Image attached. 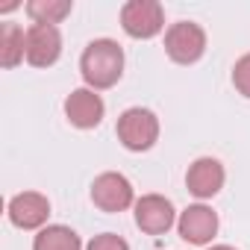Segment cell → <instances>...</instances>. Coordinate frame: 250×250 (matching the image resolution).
Masks as SVG:
<instances>
[{
    "label": "cell",
    "mask_w": 250,
    "mask_h": 250,
    "mask_svg": "<svg viewBox=\"0 0 250 250\" xmlns=\"http://www.w3.org/2000/svg\"><path fill=\"white\" fill-rule=\"evenodd\" d=\"M50 215V200L39 191H24L9 200V221L21 229H39L47 224Z\"/></svg>",
    "instance_id": "9c48e42d"
},
{
    "label": "cell",
    "mask_w": 250,
    "mask_h": 250,
    "mask_svg": "<svg viewBox=\"0 0 250 250\" xmlns=\"http://www.w3.org/2000/svg\"><path fill=\"white\" fill-rule=\"evenodd\" d=\"M118 139L133 153L150 150L156 145V139H159V118L150 109H142V106L127 109L118 118Z\"/></svg>",
    "instance_id": "7a4b0ae2"
},
{
    "label": "cell",
    "mask_w": 250,
    "mask_h": 250,
    "mask_svg": "<svg viewBox=\"0 0 250 250\" xmlns=\"http://www.w3.org/2000/svg\"><path fill=\"white\" fill-rule=\"evenodd\" d=\"M24 42H27V33L18 24H3V27H0V65H3V68H15L27 56Z\"/></svg>",
    "instance_id": "4fadbf2b"
},
{
    "label": "cell",
    "mask_w": 250,
    "mask_h": 250,
    "mask_svg": "<svg viewBox=\"0 0 250 250\" xmlns=\"http://www.w3.org/2000/svg\"><path fill=\"white\" fill-rule=\"evenodd\" d=\"M27 15L36 24H53L56 27L62 18L71 15V0H30Z\"/></svg>",
    "instance_id": "5bb4252c"
},
{
    "label": "cell",
    "mask_w": 250,
    "mask_h": 250,
    "mask_svg": "<svg viewBox=\"0 0 250 250\" xmlns=\"http://www.w3.org/2000/svg\"><path fill=\"white\" fill-rule=\"evenodd\" d=\"M136 224L150 232V235H162L174 227V203L162 194H145L136 200Z\"/></svg>",
    "instance_id": "52a82bcc"
},
{
    "label": "cell",
    "mask_w": 250,
    "mask_h": 250,
    "mask_svg": "<svg viewBox=\"0 0 250 250\" xmlns=\"http://www.w3.org/2000/svg\"><path fill=\"white\" fill-rule=\"evenodd\" d=\"M165 50L180 65L197 62L203 56V50H206V33H203V27L194 24V21H177V24H171L168 33H165Z\"/></svg>",
    "instance_id": "277c9868"
},
{
    "label": "cell",
    "mask_w": 250,
    "mask_h": 250,
    "mask_svg": "<svg viewBox=\"0 0 250 250\" xmlns=\"http://www.w3.org/2000/svg\"><path fill=\"white\" fill-rule=\"evenodd\" d=\"M91 200L103 212H124L127 206H133V186L124 174L106 171L91 183Z\"/></svg>",
    "instance_id": "5b68a950"
},
{
    "label": "cell",
    "mask_w": 250,
    "mask_h": 250,
    "mask_svg": "<svg viewBox=\"0 0 250 250\" xmlns=\"http://www.w3.org/2000/svg\"><path fill=\"white\" fill-rule=\"evenodd\" d=\"M232 85H235L244 97H250V53H244V56L235 62V68H232Z\"/></svg>",
    "instance_id": "9a60e30c"
},
{
    "label": "cell",
    "mask_w": 250,
    "mask_h": 250,
    "mask_svg": "<svg viewBox=\"0 0 250 250\" xmlns=\"http://www.w3.org/2000/svg\"><path fill=\"white\" fill-rule=\"evenodd\" d=\"M24 50H27V62L36 65V68H50L59 53H62V36L53 24H33L27 30V42H24Z\"/></svg>",
    "instance_id": "8992f818"
},
{
    "label": "cell",
    "mask_w": 250,
    "mask_h": 250,
    "mask_svg": "<svg viewBox=\"0 0 250 250\" xmlns=\"http://www.w3.org/2000/svg\"><path fill=\"white\" fill-rule=\"evenodd\" d=\"M88 250H130V244L115 232H100L88 241Z\"/></svg>",
    "instance_id": "2e32d148"
},
{
    "label": "cell",
    "mask_w": 250,
    "mask_h": 250,
    "mask_svg": "<svg viewBox=\"0 0 250 250\" xmlns=\"http://www.w3.org/2000/svg\"><path fill=\"white\" fill-rule=\"evenodd\" d=\"M212 250H235V247H229V244H218V247H212Z\"/></svg>",
    "instance_id": "e0dca14e"
},
{
    "label": "cell",
    "mask_w": 250,
    "mask_h": 250,
    "mask_svg": "<svg viewBox=\"0 0 250 250\" xmlns=\"http://www.w3.org/2000/svg\"><path fill=\"white\" fill-rule=\"evenodd\" d=\"M224 165L212 156H200L197 162H191L188 174H186V186L194 197L206 200V197H215L221 188H224Z\"/></svg>",
    "instance_id": "30bf717a"
},
{
    "label": "cell",
    "mask_w": 250,
    "mask_h": 250,
    "mask_svg": "<svg viewBox=\"0 0 250 250\" xmlns=\"http://www.w3.org/2000/svg\"><path fill=\"white\" fill-rule=\"evenodd\" d=\"M121 27L133 39H153L165 27V12L156 0H130L121 9Z\"/></svg>",
    "instance_id": "3957f363"
},
{
    "label": "cell",
    "mask_w": 250,
    "mask_h": 250,
    "mask_svg": "<svg viewBox=\"0 0 250 250\" xmlns=\"http://www.w3.org/2000/svg\"><path fill=\"white\" fill-rule=\"evenodd\" d=\"M83 80L97 91V88H112L121 74H124V50L112 39H94L80 59Z\"/></svg>",
    "instance_id": "6da1fadb"
},
{
    "label": "cell",
    "mask_w": 250,
    "mask_h": 250,
    "mask_svg": "<svg viewBox=\"0 0 250 250\" xmlns=\"http://www.w3.org/2000/svg\"><path fill=\"white\" fill-rule=\"evenodd\" d=\"M33 250H83V241L71 227L50 224L39 229V235L33 238Z\"/></svg>",
    "instance_id": "7c38bea8"
},
{
    "label": "cell",
    "mask_w": 250,
    "mask_h": 250,
    "mask_svg": "<svg viewBox=\"0 0 250 250\" xmlns=\"http://www.w3.org/2000/svg\"><path fill=\"white\" fill-rule=\"evenodd\" d=\"M103 109L106 106H103V100H100V94L94 88H77L65 100V115L80 130H94L103 121Z\"/></svg>",
    "instance_id": "ba28073f"
},
{
    "label": "cell",
    "mask_w": 250,
    "mask_h": 250,
    "mask_svg": "<svg viewBox=\"0 0 250 250\" xmlns=\"http://www.w3.org/2000/svg\"><path fill=\"white\" fill-rule=\"evenodd\" d=\"M215 232H218V215L209 206L197 203L180 215V235L188 244H206L215 238Z\"/></svg>",
    "instance_id": "8fae6325"
}]
</instances>
